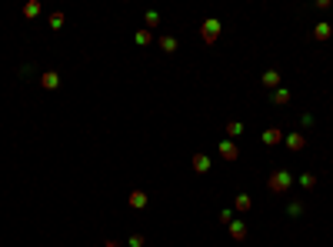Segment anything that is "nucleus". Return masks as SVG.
I'll use <instances>...</instances> for the list:
<instances>
[{"instance_id": "obj_1", "label": "nucleus", "mask_w": 333, "mask_h": 247, "mask_svg": "<svg viewBox=\"0 0 333 247\" xmlns=\"http://www.w3.org/2000/svg\"><path fill=\"white\" fill-rule=\"evenodd\" d=\"M267 187L273 190V194H287V190L293 187V174L290 171H273L267 177Z\"/></svg>"}, {"instance_id": "obj_2", "label": "nucleus", "mask_w": 333, "mask_h": 247, "mask_svg": "<svg viewBox=\"0 0 333 247\" xmlns=\"http://www.w3.org/2000/svg\"><path fill=\"white\" fill-rule=\"evenodd\" d=\"M200 37H204L207 44H217V37H220V20H217V17H207V20H204V30H200Z\"/></svg>"}, {"instance_id": "obj_3", "label": "nucleus", "mask_w": 333, "mask_h": 247, "mask_svg": "<svg viewBox=\"0 0 333 247\" xmlns=\"http://www.w3.org/2000/svg\"><path fill=\"white\" fill-rule=\"evenodd\" d=\"M127 204L130 207H137V210H144L150 204V197H147V190H130V197H127Z\"/></svg>"}, {"instance_id": "obj_4", "label": "nucleus", "mask_w": 333, "mask_h": 247, "mask_svg": "<svg viewBox=\"0 0 333 247\" xmlns=\"http://www.w3.org/2000/svg\"><path fill=\"white\" fill-rule=\"evenodd\" d=\"M260 140H263L267 147H273V144H280V140H283V131H280V127H267V131L260 134Z\"/></svg>"}, {"instance_id": "obj_5", "label": "nucleus", "mask_w": 333, "mask_h": 247, "mask_svg": "<svg viewBox=\"0 0 333 247\" xmlns=\"http://www.w3.org/2000/svg\"><path fill=\"white\" fill-rule=\"evenodd\" d=\"M220 157L223 160H237V157H240L237 144H233V140H220Z\"/></svg>"}, {"instance_id": "obj_6", "label": "nucleus", "mask_w": 333, "mask_h": 247, "mask_svg": "<svg viewBox=\"0 0 333 247\" xmlns=\"http://www.w3.org/2000/svg\"><path fill=\"white\" fill-rule=\"evenodd\" d=\"M40 84H43L47 90H57V87H60V74H57V70H43V74H40Z\"/></svg>"}, {"instance_id": "obj_7", "label": "nucleus", "mask_w": 333, "mask_h": 247, "mask_svg": "<svg viewBox=\"0 0 333 247\" xmlns=\"http://www.w3.org/2000/svg\"><path fill=\"white\" fill-rule=\"evenodd\" d=\"M260 84H263L267 90H277V87H280V74H277V70H263Z\"/></svg>"}, {"instance_id": "obj_8", "label": "nucleus", "mask_w": 333, "mask_h": 247, "mask_svg": "<svg viewBox=\"0 0 333 247\" xmlns=\"http://www.w3.org/2000/svg\"><path fill=\"white\" fill-rule=\"evenodd\" d=\"M227 227H230V237H233V241H243V237H247V224H243V221H230Z\"/></svg>"}, {"instance_id": "obj_9", "label": "nucleus", "mask_w": 333, "mask_h": 247, "mask_svg": "<svg viewBox=\"0 0 333 247\" xmlns=\"http://www.w3.org/2000/svg\"><path fill=\"white\" fill-rule=\"evenodd\" d=\"M287 147H290V151H303V147H307V137H303V134H287Z\"/></svg>"}, {"instance_id": "obj_10", "label": "nucleus", "mask_w": 333, "mask_h": 247, "mask_svg": "<svg viewBox=\"0 0 333 247\" xmlns=\"http://www.w3.org/2000/svg\"><path fill=\"white\" fill-rule=\"evenodd\" d=\"M193 171H197V174L210 171V157H207V154H193Z\"/></svg>"}, {"instance_id": "obj_11", "label": "nucleus", "mask_w": 333, "mask_h": 247, "mask_svg": "<svg viewBox=\"0 0 333 247\" xmlns=\"http://www.w3.org/2000/svg\"><path fill=\"white\" fill-rule=\"evenodd\" d=\"M250 207H253V201H250V194H237V201H233V210H240V214H247Z\"/></svg>"}, {"instance_id": "obj_12", "label": "nucleus", "mask_w": 333, "mask_h": 247, "mask_svg": "<svg viewBox=\"0 0 333 247\" xmlns=\"http://www.w3.org/2000/svg\"><path fill=\"white\" fill-rule=\"evenodd\" d=\"M330 34H333L330 23H316L313 27V40H330Z\"/></svg>"}, {"instance_id": "obj_13", "label": "nucleus", "mask_w": 333, "mask_h": 247, "mask_svg": "<svg viewBox=\"0 0 333 247\" xmlns=\"http://www.w3.org/2000/svg\"><path fill=\"white\" fill-rule=\"evenodd\" d=\"M150 40H153V34H150L147 27H144V30H137V34H133V44H137V47H147Z\"/></svg>"}, {"instance_id": "obj_14", "label": "nucleus", "mask_w": 333, "mask_h": 247, "mask_svg": "<svg viewBox=\"0 0 333 247\" xmlns=\"http://www.w3.org/2000/svg\"><path fill=\"white\" fill-rule=\"evenodd\" d=\"M243 134V124L240 120H230V124H227V137H230V140H233V137H240Z\"/></svg>"}, {"instance_id": "obj_15", "label": "nucleus", "mask_w": 333, "mask_h": 247, "mask_svg": "<svg viewBox=\"0 0 333 247\" xmlns=\"http://www.w3.org/2000/svg\"><path fill=\"white\" fill-rule=\"evenodd\" d=\"M160 50L164 54H173L177 50V37H160Z\"/></svg>"}, {"instance_id": "obj_16", "label": "nucleus", "mask_w": 333, "mask_h": 247, "mask_svg": "<svg viewBox=\"0 0 333 247\" xmlns=\"http://www.w3.org/2000/svg\"><path fill=\"white\" fill-rule=\"evenodd\" d=\"M37 14H40V3H37V0H30V3H23V17H30V20H34Z\"/></svg>"}, {"instance_id": "obj_17", "label": "nucleus", "mask_w": 333, "mask_h": 247, "mask_svg": "<svg viewBox=\"0 0 333 247\" xmlns=\"http://www.w3.org/2000/svg\"><path fill=\"white\" fill-rule=\"evenodd\" d=\"M273 104H290V90L277 87V90H273Z\"/></svg>"}, {"instance_id": "obj_18", "label": "nucleus", "mask_w": 333, "mask_h": 247, "mask_svg": "<svg viewBox=\"0 0 333 247\" xmlns=\"http://www.w3.org/2000/svg\"><path fill=\"white\" fill-rule=\"evenodd\" d=\"M313 184H316L313 174H300V187H303V190H313Z\"/></svg>"}, {"instance_id": "obj_19", "label": "nucleus", "mask_w": 333, "mask_h": 247, "mask_svg": "<svg viewBox=\"0 0 333 247\" xmlns=\"http://www.w3.org/2000/svg\"><path fill=\"white\" fill-rule=\"evenodd\" d=\"M287 214H290V217H300V214H303V204H300V201H290V204H287Z\"/></svg>"}, {"instance_id": "obj_20", "label": "nucleus", "mask_w": 333, "mask_h": 247, "mask_svg": "<svg viewBox=\"0 0 333 247\" xmlns=\"http://www.w3.org/2000/svg\"><path fill=\"white\" fill-rule=\"evenodd\" d=\"M153 27H160V14H157V10L147 14V30H153Z\"/></svg>"}, {"instance_id": "obj_21", "label": "nucleus", "mask_w": 333, "mask_h": 247, "mask_svg": "<svg viewBox=\"0 0 333 247\" xmlns=\"http://www.w3.org/2000/svg\"><path fill=\"white\" fill-rule=\"evenodd\" d=\"M63 27V14H50V30H60Z\"/></svg>"}, {"instance_id": "obj_22", "label": "nucleus", "mask_w": 333, "mask_h": 247, "mask_svg": "<svg viewBox=\"0 0 333 247\" xmlns=\"http://www.w3.org/2000/svg\"><path fill=\"white\" fill-rule=\"evenodd\" d=\"M127 244H130V247H144V244H147V237H144V234H133Z\"/></svg>"}, {"instance_id": "obj_23", "label": "nucleus", "mask_w": 333, "mask_h": 247, "mask_svg": "<svg viewBox=\"0 0 333 247\" xmlns=\"http://www.w3.org/2000/svg\"><path fill=\"white\" fill-rule=\"evenodd\" d=\"M233 221V210H220V224H230Z\"/></svg>"}]
</instances>
